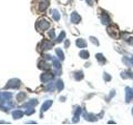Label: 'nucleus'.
Segmentation results:
<instances>
[{
	"label": "nucleus",
	"mask_w": 133,
	"mask_h": 125,
	"mask_svg": "<svg viewBox=\"0 0 133 125\" xmlns=\"http://www.w3.org/2000/svg\"><path fill=\"white\" fill-rule=\"evenodd\" d=\"M34 112H35L34 109H32V107H29V108H28V109H27V110H26V114H27V115H30V114L33 113Z\"/></svg>",
	"instance_id": "obj_13"
},
{
	"label": "nucleus",
	"mask_w": 133,
	"mask_h": 125,
	"mask_svg": "<svg viewBox=\"0 0 133 125\" xmlns=\"http://www.w3.org/2000/svg\"><path fill=\"white\" fill-rule=\"evenodd\" d=\"M49 35H50V37H51V38H54V37H55V34H54V31H53L52 29L51 30V31L49 32Z\"/></svg>",
	"instance_id": "obj_17"
},
{
	"label": "nucleus",
	"mask_w": 133,
	"mask_h": 125,
	"mask_svg": "<svg viewBox=\"0 0 133 125\" xmlns=\"http://www.w3.org/2000/svg\"><path fill=\"white\" fill-rule=\"evenodd\" d=\"M52 102L51 100L46 101V102L43 103L42 106V112H44V111L48 110L49 108H50V106L52 105Z\"/></svg>",
	"instance_id": "obj_6"
},
{
	"label": "nucleus",
	"mask_w": 133,
	"mask_h": 125,
	"mask_svg": "<svg viewBox=\"0 0 133 125\" xmlns=\"http://www.w3.org/2000/svg\"><path fill=\"white\" fill-rule=\"evenodd\" d=\"M56 85H57V88H58L59 91L62 89V88H63V84H62V81H60V80L58 81V82H57V83H56Z\"/></svg>",
	"instance_id": "obj_14"
},
{
	"label": "nucleus",
	"mask_w": 133,
	"mask_h": 125,
	"mask_svg": "<svg viewBox=\"0 0 133 125\" xmlns=\"http://www.w3.org/2000/svg\"><path fill=\"white\" fill-rule=\"evenodd\" d=\"M79 20H80V17L76 13H73L72 16V21L73 23H77V21H79Z\"/></svg>",
	"instance_id": "obj_9"
},
{
	"label": "nucleus",
	"mask_w": 133,
	"mask_h": 125,
	"mask_svg": "<svg viewBox=\"0 0 133 125\" xmlns=\"http://www.w3.org/2000/svg\"><path fill=\"white\" fill-rule=\"evenodd\" d=\"M52 43H51L48 41H45L43 42L42 45V49H50L52 48Z\"/></svg>",
	"instance_id": "obj_7"
},
{
	"label": "nucleus",
	"mask_w": 133,
	"mask_h": 125,
	"mask_svg": "<svg viewBox=\"0 0 133 125\" xmlns=\"http://www.w3.org/2000/svg\"><path fill=\"white\" fill-rule=\"evenodd\" d=\"M26 98V93H19L18 95H17V100L18 101H23V99H25Z\"/></svg>",
	"instance_id": "obj_8"
},
{
	"label": "nucleus",
	"mask_w": 133,
	"mask_h": 125,
	"mask_svg": "<svg viewBox=\"0 0 133 125\" xmlns=\"http://www.w3.org/2000/svg\"><path fill=\"white\" fill-rule=\"evenodd\" d=\"M49 27V23L45 20H42V21H38L37 23V28L41 30H46L48 29Z\"/></svg>",
	"instance_id": "obj_2"
},
{
	"label": "nucleus",
	"mask_w": 133,
	"mask_h": 125,
	"mask_svg": "<svg viewBox=\"0 0 133 125\" xmlns=\"http://www.w3.org/2000/svg\"><path fill=\"white\" fill-rule=\"evenodd\" d=\"M20 84H21V82L20 80L18 79H10L8 81V83L6 84L5 86V89H18L20 87Z\"/></svg>",
	"instance_id": "obj_1"
},
{
	"label": "nucleus",
	"mask_w": 133,
	"mask_h": 125,
	"mask_svg": "<svg viewBox=\"0 0 133 125\" xmlns=\"http://www.w3.org/2000/svg\"><path fill=\"white\" fill-rule=\"evenodd\" d=\"M48 3L47 2H42L40 3V10H41V11H44L47 8V7H48Z\"/></svg>",
	"instance_id": "obj_10"
},
{
	"label": "nucleus",
	"mask_w": 133,
	"mask_h": 125,
	"mask_svg": "<svg viewBox=\"0 0 133 125\" xmlns=\"http://www.w3.org/2000/svg\"><path fill=\"white\" fill-rule=\"evenodd\" d=\"M56 53H57V54L58 55V57L60 58V59L62 60L63 59H64V57H63V53H62V51L61 49H58L56 50Z\"/></svg>",
	"instance_id": "obj_12"
},
{
	"label": "nucleus",
	"mask_w": 133,
	"mask_h": 125,
	"mask_svg": "<svg viewBox=\"0 0 133 125\" xmlns=\"http://www.w3.org/2000/svg\"><path fill=\"white\" fill-rule=\"evenodd\" d=\"M52 79H53V75H52V74H48V73H43L41 76V80L44 83L48 82V81L51 80Z\"/></svg>",
	"instance_id": "obj_4"
},
{
	"label": "nucleus",
	"mask_w": 133,
	"mask_h": 125,
	"mask_svg": "<svg viewBox=\"0 0 133 125\" xmlns=\"http://www.w3.org/2000/svg\"><path fill=\"white\" fill-rule=\"evenodd\" d=\"M23 116V112L21 110H16L14 112H13V118L14 119H18Z\"/></svg>",
	"instance_id": "obj_5"
},
{
	"label": "nucleus",
	"mask_w": 133,
	"mask_h": 125,
	"mask_svg": "<svg viewBox=\"0 0 133 125\" xmlns=\"http://www.w3.org/2000/svg\"><path fill=\"white\" fill-rule=\"evenodd\" d=\"M76 44H77V46H79V47H85L86 46V43H84V41H83V40H78L77 42H76Z\"/></svg>",
	"instance_id": "obj_15"
},
{
	"label": "nucleus",
	"mask_w": 133,
	"mask_h": 125,
	"mask_svg": "<svg viewBox=\"0 0 133 125\" xmlns=\"http://www.w3.org/2000/svg\"><path fill=\"white\" fill-rule=\"evenodd\" d=\"M12 98V93H8V92H4L0 93V99L3 101H8Z\"/></svg>",
	"instance_id": "obj_3"
},
{
	"label": "nucleus",
	"mask_w": 133,
	"mask_h": 125,
	"mask_svg": "<svg viewBox=\"0 0 133 125\" xmlns=\"http://www.w3.org/2000/svg\"><path fill=\"white\" fill-rule=\"evenodd\" d=\"M52 13H53V18H54L56 21H58V20L60 18V15H59V13H58V12L57 11V10H53L52 11Z\"/></svg>",
	"instance_id": "obj_11"
},
{
	"label": "nucleus",
	"mask_w": 133,
	"mask_h": 125,
	"mask_svg": "<svg viewBox=\"0 0 133 125\" xmlns=\"http://www.w3.org/2000/svg\"><path fill=\"white\" fill-rule=\"evenodd\" d=\"M64 34H65V33H63V32L61 33V34H60V36L58 37V43H59V42H61L62 40V39L64 38V36H65Z\"/></svg>",
	"instance_id": "obj_16"
}]
</instances>
